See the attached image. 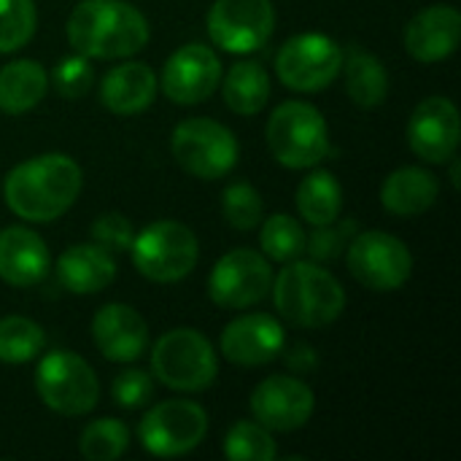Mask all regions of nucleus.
<instances>
[{"label":"nucleus","mask_w":461,"mask_h":461,"mask_svg":"<svg viewBox=\"0 0 461 461\" xmlns=\"http://www.w3.org/2000/svg\"><path fill=\"white\" fill-rule=\"evenodd\" d=\"M46 348V332L27 316L0 319V362L27 365Z\"/></svg>","instance_id":"nucleus-29"},{"label":"nucleus","mask_w":461,"mask_h":461,"mask_svg":"<svg viewBox=\"0 0 461 461\" xmlns=\"http://www.w3.org/2000/svg\"><path fill=\"white\" fill-rule=\"evenodd\" d=\"M130 446V429L116 419H97L84 427L78 438L81 456L89 461H113L124 456Z\"/></svg>","instance_id":"nucleus-30"},{"label":"nucleus","mask_w":461,"mask_h":461,"mask_svg":"<svg viewBox=\"0 0 461 461\" xmlns=\"http://www.w3.org/2000/svg\"><path fill=\"white\" fill-rule=\"evenodd\" d=\"M159 84L176 105L205 103L221 84V59L205 43H186L167 57Z\"/></svg>","instance_id":"nucleus-14"},{"label":"nucleus","mask_w":461,"mask_h":461,"mask_svg":"<svg viewBox=\"0 0 461 461\" xmlns=\"http://www.w3.org/2000/svg\"><path fill=\"white\" fill-rule=\"evenodd\" d=\"M170 149L181 170L203 181L224 178L240 157L238 138L232 135V130L205 116L178 122L170 138Z\"/></svg>","instance_id":"nucleus-7"},{"label":"nucleus","mask_w":461,"mask_h":461,"mask_svg":"<svg viewBox=\"0 0 461 461\" xmlns=\"http://www.w3.org/2000/svg\"><path fill=\"white\" fill-rule=\"evenodd\" d=\"M294 200H297V211H300L303 221H308L311 227L330 224L343 211V189L330 170L308 173L300 181Z\"/></svg>","instance_id":"nucleus-27"},{"label":"nucleus","mask_w":461,"mask_h":461,"mask_svg":"<svg viewBox=\"0 0 461 461\" xmlns=\"http://www.w3.org/2000/svg\"><path fill=\"white\" fill-rule=\"evenodd\" d=\"M313 389L294 375H270L251 392V413L270 432H294L313 416Z\"/></svg>","instance_id":"nucleus-15"},{"label":"nucleus","mask_w":461,"mask_h":461,"mask_svg":"<svg viewBox=\"0 0 461 461\" xmlns=\"http://www.w3.org/2000/svg\"><path fill=\"white\" fill-rule=\"evenodd\" d=\"M343 49L324 32L292 35L276 54V73L284 86L294 92H321L338 76Z\"/></svg>","instance_id":"nucleus-11"},{"label":"nucleus","mask_w":461,"mask_h":461,"mask_svg":"<svg viewBox=\"0 0 461 461\" xmlns=\"http://www.w3.org/2000/svg\"><path fill=\"white\" fill-rule=\"evenodd\" d=\"M224 456L232 461H276L278 448L259 421H238L224 438Z\"/></svg>","instance_id":"nucleus-31"},{"label":"nucleus","mask_w":461,"mask_h":461,"mask_svg":"<svg viewBox=\"0 0 461 461\" xmlns=\"http://www.w3.org/2000/svg\"><path fill=\"white\" fill-rule=\"evenodd\" d=\"M81 184L84 176L78 162L68 154L51 151L19 162L8 173L3 194L11 213H16L22 221L43 224L59 219L73 208Z\"/></svg>","instance_id":"nucleus-1"},{"label":"nucleus","mask_w":461,"mask_h":461,"mask_svg":"<svg viewBox=\"0 0 461 461\" xmlns=\"http://www.w3.org/2000/svg\"><path fill=\"white\" fill-rule=\"evenodd\" d=\"M357 235V221L354 219H346V221H330V224H321V227H313V232L308 235L305 240V251L313 257V262H332L338 259L351 238Z\"/></svg>","instance_id":"nucleus-34"},{"label":"nucleus","mask_w":461,"mask_h":461,"mask_svg":"<svg viewBox=\"0 0 461 461\" xmlns=\"http://www.w3.org/2000/svg\"><path fill=\"white\" fill-rule=\"evenodd\" d=\"M346 265L354 281L373 292H397L411 281L413 254L411 249L381 230L359 232L346 249Z\"/></svg>","instance_id":"nucleus-9"},{"label":"nucleus","mask_w":461,"mask_h":461,"mask_svg":"<svg viewBox=\"0 0 461 461\" xmlns=\"http://www.w3.org/2000/svg\"><path fill=\"white\" fill-rule=\"evenodd\" d=\"M205 27L216 49L246 57L270 41L276 30V8L270 0H213Z\"/></svg>","instance_id":"nucleus-12"},{"label":"nucleus","mask_w":461,"mask_h":461,"mask_svg":"<svg viewBox=\"0 0 461 461\" xmlns=\"http://www.w3.org/2000/svg\"><path fill=\"white\" fill-rule=\"evenodd\" d=\"M151 375L173 392L197 394L216 381L219 357L203 332L170 330L151 348Z\"/></svg>","instance_id":"nucleus-5"},{"label":"nucleus","mask_w":461,"mask_h":461,"mask_svg":"<svg viewBox=\"0 0 461 461\" xmlns=\"http://www.w3.org/2000/svg\"><path fill=\"white\" fill-rule=\"evenodd\" d=\"M111 397L124 411H138L154 397V375L146 370H124L111 384Z\"/></svg>","instance_id":"nucleus-36"},{"label":"nucleus","mask_w":461,"mask_h":461,"mask_svg":"<svg viewBox=\"0 0 461 461\" xmlns=\"http://www.w3.org/2000/svg\"><path fill=\"white\" fill-rule=\"evenodd\" d=\"M49 92V73L35 59H14L0 68V111L19 116L32 111Z\"/></svg>","instance_id":"nucleus-24"},{"label":"nucleus","mask_w":461,"mask_h":461,"mask_svg":"<svg viewBox=\"0 0 461 461\" xmlns=\"http://www.w3.org/2000/svg\"><path fill=\"white\" fill-rule=\"evenodd\" d=\"M208 435V413L192 400H165L154 405L140 427V446L159 459L192 454Z\"/></svg>","instance_id":"nucleus-10"},{"label":"nucleus","mask_w":461,"mask_h":461,"mask_svg":"<svg viewBox=\"0 0 461 461\" xmlns=\"http://www.w3.org/2000/svg\"><path fill=\"white\" fill-rule=\"evenodd\" d=\"M273 289V267L265 254L254 249L227 251L211 270L208 294L219 308L243 311L259 305Z\"/></svg>","instance_id":"nucleus-13"},{"label":"nucleus","mask_w":461,"mask_h":461,"mask_svg":"<svg viewBox=\"0 0 461 461\" xmlns=\"http://www.w3.org/2000/svg\"><path fill=\"white\" fill-rule=\"evenodd\" d=\"M221 97L232 113L254 116L259 113L270 100V76L267 70L254 59L235 62L221 84Z\"/></svg>","instance_id":"nucleus-26"},{"label":"nucleus","mask_w":461,"mask_h":461,"mask_svg":"<svg viewBox=\"0 0 461 461\" xmlns=\"http://www.w3.org/2000/svg\"><path fill=\"white\" fill-rule=\"evenodd\" d=\"M461 41L459 8L448 3L429 5L419 11L405 27V49L419 62H443L448 59Z\"/></svg>","instance_id":"nucleus-19"},{"label":"nucleus","mask_w":461,"mask_h":461,"mask_svg":"<svg viewBox=\"0 0 461 461\" xmlns=\"http://www.w3.org/2000/svg\"><path fill=\"white\" fill-rule=\"evenodd\" d=\"M92 84H95V73H92L89 57L84 54H70L59 59L57 68L51 70V86L65 100L84 97L92 89Z\"/></svg>","instance_id":"nucleus-35"},{"label":"nucleus","mask_w":461,"mask_h":461,"mask_svg":"<svg viewBox=\"0 0 461 461\" xmlns=\"http://www.w3.org/2000/svg\"><path fill=\"white\" fill-rule=\"evenodd\" d=\"M89 232H92V240H95L100 249L111 251V254H113V251H116V254H119V251H130V243H132V238H135L132 221H130L127 216L116 213V211L97 216V219L92 221Z\"/></svg>","instance_id":"nucleus-37"},{"label":"nucleus","mask_w":461,"mask_h":461,"mask_svg":"<svg viewBox=\"0 0 461 461\" xmlns=\"http://www.w3.org/2000/svg\"><path fill=\"white\" fill-rule=\"evenodd\" d=\"M219 346L227 362L240 367H259L284 354L286 332L270 313H243L224 327Z\"/></svg>","instance_id":"nucleus-17"},{"label":"nucleus","mask_w":461,"mask_h":461,"mask_svg":"<svg viewBox=\"0 0 461 461\" xmlns=\"http://www.w3.org/2000/svg\"><path fill=\"white\" fill-rule=\"evenodd\" d=\"M221 216L238 232L254 230L262 221V216H265L262 194L249 181H232L221 192Z\"/></svg>","instance_id":"nucleus-32"},{"label":"nucleus","mask_w":461,"mask_h":461,"mask_svg":"<svg viewBox=\"0 0 461 461\" xmlns=\"http://www.w3.org/2000/svg\"><path fill=\"white\" fill-rule=\"evenodd\" d=\"M448 162H451V184H454V189H459L461 181H459V162H456V154H454Z\"/></svg>","instance_id":"nucleus-39"},{"label":"nucleus","mask_w":461,"mask_h":461,"mask_svg":"<svg viewBox=\"0 0 461 461\" xmlns=\"http://www.w3.org/2000/svg\"><path fill=\"white\" fill-rule=\"evenodd\" d=\"M35 392L57 416H86L100 400L95 370L73 351H51L35 370Z\"/></svg>","instance_id":"nucleus-8"},{"label":"nucleus","mask_w":461,"mask_h":461,"mask_svg":"<svg viewBox=\"0 0 461 461\" xmlns=\"http://www.w3.org/2000/svg\"><path fill=\"white\" fill-rule=\"evenodd\" d=\"M265 140L273 159L289 170H311L324 162L332 149L327 119L305 100L281 103L267 119Z\"/></svg>","instance_id":"nucleus-4"},{"label":"nucleus","mask_w":461,"mask_h":461,"mask_svg":"<svg viewBox=\"0 0 461 461\" xmlns=\"http://www.w3.org/2000/svg\"><path fill=\"white\" fill-rule=\"evenodd\" d=\"M130 257L143 278L154 284H178L197 267L200 243L186 224L159 219L132 238Z\"/></svg>","instance_id":"nucleus-6"},{"label":"nucleus","mask_w":461,"mask_h":461,"mask_svg":"<svg viewBox=\"0 0 461 461\" xmlns=\"http://www.w3.org/2000/svg\"><path fill=\"white\" fill-rule=\"evenodd\" d=\"M65 30L68 43L89 59H130L151 32L146 16L124 0H81Z\"/></svg>","instance_id":"nucleus-2"},{"label":"nucleus","mask_w":461,"mask_h":461,"mask_svg":"<svg viewBox=\"0 0 461 461\" xmlns=\"http://www.w3.org/2000/svg\"><path fill=\"white\" fill-rule=\"evenodd\" d=\"M159 78L151 65L130 59L111 68L100 81V100L116 116H135L146 111L157 97Z\"/></svg>","instance_id":"nucleus-21"},{"label":"nucleus","mask_w":461,"mask_h":461,"mask_svg":"<svg viewBox=\"0 0 461 461\" xmlns=\"http://www.w3.org/2000/svg\"><path fill=\"white\" fill-rule=\"evenodd\" d=\"M270 292L276 311L300 330H324L346 311L340 281L319 262H286Z\"/></svg>","instance_id":"nucleus-3"},{"label":"nucleus","mask_w":461,"mask_h":461,"mask_svg":"<svg viewBox=\"0 0 461 461\" xmlns=\"http://www.w3.org/2000/svg\"><path fill=\"white\" fill-rule=\"evenodd\" d=\"M459 111L448 97L432 95L413 108V116L408 122V143L419 159L429 165L448 162L459 149Z\"/></svg>","instance_id":"nucleus-16"},{"label":"nucleus","mask_w":461,"mask_h":461,"mask_svg":"<svg viewBox=\"0 0 461 461\" xmlns=\"http://www.w3.org/2000/svg\"><path fill=\"white\" fill-rule=\"evenodd\" d=\"M57 278L73 294H97L113 284L116 262L97 243H76L59 254Z\"/></svg>","instance_id":"nucleus-22"},{"label":"nucleus","mask_w":461,"mask_h":461,"mask_svg":"<svg viewBox=\"0 0 461 461\" xmlns=\"http://www.w3.org/2000/svg\"><path fill=\"white\" fill-rule=\"evenodd\" d=\"M259 224H262L259 246H262V254L267 259L286 265V262H294V259H300L305 254L308 232L289 213H273V216L262 219Z\"/></svg>","instance_id":"nucleus-28"},{"label":"nucleus","mask_w":461,"mask_h":461,"mask_svg":"<svg viewBox=\"0 0 461 461\" xmlns=\"http://www.w3.org/2000/svg\"><path fill=\"white\" fill-rule=\"evenodd\" d=\"M92 340L108 362L127 365L146 354L149 327H146V319L135 308L124 303H111L95 313Z\"/></svg>","instance_id":"nucleus-18"},{"label":"nucleus","mask_w":461,"mask_h":461,"mask_svg":"<svg viewBox=\"0 0 461 461\" xmlns=\"http://www.w3.org/2000/svg\"><path fill=\"white\" fill-rule=\"evenodd\" d=\"M340 73L346 78V92L351 103L359 108H375L386 100L389 95V73L378 57H373L362 46H351L343 51V65Z\"/></svg>","instance_id":"nucleus-25"},{"label":"nucleus","mask_w":461,"mask_h":461,"mask_svg":"<svg viewBox=\"0 0 461 461\" xmlns=\"http://www.w3.org/2000/svg\"><path fill=\"white\" fill-rule=\"evenodd\" d=\"M51 267L49 249L30 227L0 230V278L8 286L27 289L46 278Z\"/></svg>","instance_id":"nucleus-20"},{"label":"nucleus","mask_w":461,"mask_h":461,"mask_svg":"<svg viewBox=\"0 0 461 461\" xmlns=\"http://www.w3.org/2000/svg\"><path fill=\"white\" fill-rule=\"evenodd\" d=\"M440 181L424 167H400L386 176L381 203L394 216H419L438 203Z\"/></svg>","instance_id":"nucleus-23"},{"label":"nucleus","mask_w":461,"mask_h":461,"mask_svg":"<svg viewBox=\"0 0 461 461\" xmlns=\"http://www.w3.org/2000/svg\"><path fill=\"white\" fill-rule=\"evenodd\" d=\"M286 362H289L292 370L305 373V370L316 367V351H313L311 346H292V348L286 351Z\"/></svg>","instance_id":"nucleus-38"},{"label":"nucleus","mask_w":461,"mask_h":461,"mask_svg":"<svg viewBox=\"0 0 461 461\" xmlns=\"http://www.w3.org/2000/svg\"><path fill=\"white\" fill-rule=\"evenodd\" d=\"M38 14L32 0H0V54L19 51L35 35Z\"/></svg>","instance_id":"nucleus-33"}]
</instances>
